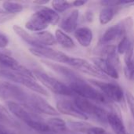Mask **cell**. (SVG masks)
Returning a JSON list of instances; mask_svg holds the SVG:
<instances>
[{"instance_id":"24","label":"cell","mask_w":134,"mask_h":134,"mask_svg":"<svg viewBox=\"0 0 134 134\" xmlns=\"http://www.w3.org/2000/svg\"><path fill=\"white\" fill-rule=\"evenodd\" d=\"M115 15V9L111 5H105L99 14V21L102 25H105L108 24Z\"/></svg>"},{"instance_id":"11","label":"cell","mask_w":134,"mask_h":134,"mask_svg":"<svg viewBox=\"0 0 134 134\" xmlns=\"http://www.w3.org/2000/svg\"><path fill=\"white\" fill-rule=\"evenodd\" d=\"M131 18H126L120 23L110 27L102 36V42L104 43H108L117 39L119 37H124L125 33L127 31V30H129L130 27H131Z\"/></svg>"},{"instance_id":"35","label":"cell","mask_w":134,"mask_h":134,"mask_svg":"<svg viewBox=\"0 0 134 134\" xmlns=\"http://www.w3.org/2000/svg\"><path fill=\"white\" fill-rule=\"evenodd\" d=\"M116 4L123 5H134V1H121L116 2Z\"/></svg>"},{"instance_id":"23","label":"cell","mask_w":134,"mask_h":134,"mask_svg":"<svg viewBox=\"0 0 134 134\" xmlns=\"http://www.w3.org/2000/svg\"><path fill=\"white\" fill-rule=\"evenodd\" d=\"M46 124L49 127L50 130L55 132H64L67 130L66 122L60 118L53 117L49 119L46 122Z\"/></svg>"},{"instance_id":"6","label":"cell","mask_w":134,"mask_h":134,"mask_svg":"<svg viewBox=\"0 0 134 134\" xmlns=\"http://www.w3.org/2000/svg\"><path fill=\"white\" fill-rule=\"evenodd\" d=\"M75 104L77 106V108L83 112L87 117L91 116L94 118L95 119H97L99 122L105 123L108 122L107 118L108 113L103 109L102 108L96 105L93 102H91L89 100L82 98V97H76L75 100Z\"/></svg>"},{"instance_id":"1","label":"cell","mask_w":134,"mask_h":134,"mask_svg":"<svg viewBox=\"0 0 134 134\" xmlns=\"http://www.w3.org/2000/svg\"><path fill=\"white\" fill-rule=\"evenodd\" d=\"M6 107L12 115L22 121L31 129L41 133L51 131L46 122H43L38 113L31 108L13 101H6Z\"/></svg>"},{"instance_id":"4","label":"cell","mask_w":134,"mask_h":134,"mask_svg":"<svg viewBox=\"0 0 134 134\" xmlns=\"http://www.w3.org/2000/svg\"><path fill=\"white\" fill-rule=\"evenodd\" d=\"M68 86L73 93L79 97L102 104L108 103V98L103 93L83 81L81 78L70 82Z\"/></svg>"},{"instance_id":"33","label":"cell","mask_w":134,"mask_h":134,"mask_svg":"<svg viewBox=\"0 0 134 134\" xmlns=\"http://www.w3.org/2000/svg\"><path fill=\"white\" fill-rule=\"evenodd\" d=\"M9 39L8 38L0 32V48H5L8 46Z\"/></svg>"},{"instance_id":"32","label":"cell","mask_w":134,"mask_h":134,"mask_svg":"<svg viewBox=\"0 0 134 134\" xmlns=\"http://www.w3.org/2000/svg\"><path fill=\"white\" fill-rule=\"evenodd\" d=\"M13 16V15L7 13L3 9H0V24L10 20Z\"/></svg>"},{"instance_id":"36","label":"cell","mask_w":134,"mask_h":134,"mask_svg":"<svg viewBox=\"0 0 134 134\" xmlns=\"http://www.w3.org/2000/svg\"><path fill=\"white\" fill-rule=\"evenodd\" d=\"M0 134H11V133L5 129L2 125L0 124Z\"/></svg>"},{"instance_id":"29","label":"cell","mask_w":134,"mask_h":134,"mask_svg":"<svg viewBox=\"0 0 134 134\" xmlns=\"http://www.w3.org/2000/svg\"><path fill=\"white\" fill-rule=\"evenodd\" d=\"M0 122H6V123H13V119L11 115L8 112V111L0 105Z\"/></svg>"},{"instance_id":"20","label":"cell","mask_w":134,"mask_h":134,"mask_svg":"<svg viewBox=\"0 0 134 134\" xmlns=\"http://www.w3.org/2000/svg\"><path fill=\"white\" fill-rule=\"evenodd\" d=\"M37 42L42 46H53L57 43V40L55 36L47 31H42L39 32H35L33 34Z\"/></svg>"},{"instance_id":"14","label":"cell","mask_w":134,"mask_h":134,"mask_svg":"<svg viewBox=\"0 0 134 134\" xmlns=\"http://www.w3.org/2000/svg\"><path fill=\"white\" fill-rule=\"evenodd\" d=\"M92 61L94 65L106 76H109L112 79H119V72L116 69L115 65L110 60L103 57H94L92 58Z\"/></svg>"},{"instance_id":"22","label":"cell","mask_w":134,"mask_h":134,"mask_svg":"<svg viewBox=\"0 0 134 134\" xmlns=\"http://www.w3.org/2000/svg\"><path fill=\"white\" fill-rule=\"evenodd\" d=\"M67 126L71 131L87 133L88 130L92 127V125L84 121H68Z\"/></svg>"},{"instance_id":"3","label":"cell","mask_w":134,"mask_h":134,"mask_svg":"<svg viewBox=\"0 0 134 134\" xmlns=\"http://www.w3.org/2000/svg\"><path fill=\"white\" fill-rule=\"evenodd\" d=\"M0 76L11 82L24 86L35 93L42 94L46 97L49 96L47 90L36 81V79L35 77L7 70L4 68H0Z\"/></svg>"},{"instance_id":"2","label":"cell","mask_w":134,"mask_h":134,"mask_svg":"<svg viewBox=\"0 0 134 134\" xmlns=\"http://www.w3.org/2000/svg\"><path fill=\"white\" fill-rule=\"evenodd\" d=\"M59 20L60 16L54 9L42 7L31 16L26 22L25 27L29 31L39 32L45 31L49 24H57Z\"/></svg>"},{"instance_id":"15","label":"cell","mask_w":134,"mask_h":134,"mask_svg":"<svg viewBox=\"0 0 134 134\" xmlns=\"http://www.w3.org/2000/svg\"><path fill=\"white\" fill-rule=\"evenodd\" d=\"M79 16V12L78 9H73L61 21L60 28L63 31L71 33L76 31V27L78 25V20Z\"/></svg>"},{"instance_id":"17","label":"cell","mask_w":134,"mask_h":134,"mask_svg":"<svg viewBox=\"0 0 134 134\" xmlns=\"http://www.w3.org/2000/svg\"><path fill=\"white\" fill-rule=\"evenodd\" d=\"M75 37L82 46L88 47L93 41V35L91 29L86 27H82L76 29L75 31Z\"/></svg>"},{"instance_id":"13","label":"cell","mask_w":134,"mask_h":134,"mask_svg":"<svg viewBox=\"0 0 134 134\" xmlns=\"http://www.w3.org/2000/svg\"><path fill=\"white\" fill-rule=\"evenodd\" d=\"M57 111L64 115H67L82 120L88 119V117L77 108L75 102H71L68 100H58L57 103Z\"/></svg>"},{"instance_id":"12","label":"cell","mask_w":134,"mask_h":134,"mask_svg":"<svg viewBox=\"0 0 134 134\" xmlns=\"http://www.w3.org/2000/svg\"><path fill=\"white\" fill-rule=\"evenodd\" d=\"M0 65H2V68L10 70L15 72H18L20 74H24L28 76L35 77L33 73L29 71L27 68L21 65L16 59H14L13 57H10L4 53L0 52Z\"/></svg>"},{"instance_id":"16","label":"cell","mask_w":134,"mask_h":134,"mask_svg":"<svg viewBox=\"0 0 134 134\" xmlns=\"http://www.w3.org/2000/svg\"><path fill=\"white\" fill-rule=\"evenodd\" d=\"M43 63L47 67H49V68H51L52 70H53L54 71H56L59 75H61L64 77H65L66 79H68L69 80V82L80 79V77H79V75L74 71L66 68L64 66H62V65H60V64H57L55 63L49 62L46 60H43Z\"/></svg>"},{"instance_id":"31","label":"cell","mask_w":134,"mask_h":134,"mask_svg":"<svg viewBox=\"0 0 134 134\" xmlns=\"http://www.w3.org/2000/svg\"><path fill=\"white\" fill-rule=\"evenodd\" d=\"M86 134H111L108 133L104 129L97 126H92Z\"/></svg>"},{"instance_id":"34","label":"cell","mask_w":134,"mask_h":134,"mask_svg":"<svg viewBox=\"0 0 134 134\" xmlns=\"http://www.w3.org/2000/svg\"><path fill=\"white\" fill-rule=\"evenodd\" d=\"M86 3V1H74L71 2V5H74V6H76V7H79V6H82L83 5H85Z\"/></svg>"},{"instance_id":"37","label":"cell","mask_w":134,"mask_h":134,"mask_svg":"<svg viewBox=\"0 0 134 134\" xmlns=\"http://www.w3.org/2000/svg\"><path fill=\"white\" fill-rule=\"evenodd\" d=\"M49 2V1H35L34 3L37 4V5H45L47 4Z\"/></svg>"},{"instance_id":"7","label":"cell","mask_w":134,"mask_h":134,"mask_svg":"<svg viewBox=\"0 0 134 134\" xmlns=\"http://www.w3.org/2000/svg\"><path fill=\"white\" fill-rule=\"evenodd\" d=\"M22 105L31 108L37 113H42L53 116L58 115V111L49 103L37 93L28 92L25 102Z\"/></svg>"},{"instance_id":"21","label":"cell","mask_w":134,"mask_h":134,"mask_svg":"<svg viewBox=\"0 0 134 134\" xmlns=\"http://www.w3.org/2000/svg\"><path fill=\"white\" fill-rule=\"evenodd\" d=\"M55 38L57 42H58L61 46L66 49H72L75 47V42L73 39L67 35L64 31L60 29H57L55 32Z\"/></svg>"},{"instance_id":"25","label":"cell","mask_w":134,"mask_h":134,"mask_svg":"<svg viewBox=\"0 0 134 134\" xmlns=\"http://www.w3.org/2000/svg\"><path fill=\"white\" fill-rule=\"evenodd\" d=\"M2 9L7 13L13 15L21 12L23 10V5L16 2L5 1L2 3Z\"/></svg>"},{"instance_id":"30","label":"cell","mask_w":134,"mask_h":134,"mask_svg":"<svg viewBox=\"0 0 134 134\" xmlns=\"http://www.w3.org/2000/svg\"><path fill=\"white\" fill-rule=\"evenodd\" d=\"M126 100H127V103H128V105H129V108L130 109V111L133 115L134 118V96L130 92H127L126 93Z\"/></svg>"},{"instance_id":"8","label":"cell","mask_w":134,"mask_h":134,"mask_svg":"<svg viewBox=\"0 0 134 134\" xmlns=\"http://www.w3.org/2000/svg\"><path fill=\"white\" fill-rule=\"evenodd\" d=\"M90 82L92 85L98 88L100 91L103 93L108 99L118 103L122 102L124 100L123 90L119 85L95 79H90Z\"/></svg>"},{"instance_id":"18","label":"cell","mask_w":134,"mask_h":134,"mask_svg":"<svg viewBox=\"0 0 134 134\" xmlns=\"http://www.w3.org/2000/svg\"><path fill=\"white\" fill-rule=\"evenodd\" d=\"M108 122L115 134H129L121 118L115 113H108Z\"/></svg>"},{"instance_id":"9","label":"cell","mask_w":134,"mask_h":134,"mask_svg":"<svg viewBox=\"0 0 134 134\" xmlns=\"http://www.w3.org/2000/svg\"><path fill=\"white\" fill-rule=\"evenodd\" d=\"M72 68L77 69L78 71L87 74L89 75L93 76L100 79H108V76H106L104 73H102L94 64L90 63L85 59L76 58V57H70L68 63L67 64Z\"/></svg>"},{"instance_id":"27","label":"cell","mask_w":134,"mask_h":134,"mask_svg":"<svg viewBox=\"0 0 134 134\" xmlns=\"http://www.w3.org/2000/svg\"><path fill=\"white\" fill-rule=\"evenodd\" d=\"M130 44H131V42H130V40L128 39L127 37H126V36L122 37V38L119 42L118 47H117L118 53L119 54H125L126 52L127 51L128 48L130 47Z\"/></svg>"},{"instance_id":"5","label":"cell","mask_w":134,"mask_h":134,"mask_svg":"<svg viewBox=\"0 0 134 134\" xmlns=\"http://www.w3.org/2000/svg\"><path fill=\"white\" fill-rule=\"evenodd\" d=\"M32 73L35 78L36 79V80L41 82V83L45 87L49 89L53 93L64 97H71L75 94L73 91L71 90V88L69 87V86L60 82L56 78L52 77L47 75L46 73L39 71H35Z\"/></svg>"},{"instance_id":"19","label":"cell","mask_w":134,"mask_h":134,"mask_svg":"<svg viewBox=\"0 0 134 134\" xmlns=\"http://www.w3.org/2000/svg\"><path fill=\"white\" fill-rule=\"evenodd\" d=\"M13 28L14 32L19 37H20V38L22 40H24V42H26L27 43L31 45V47H42V46L35 39V38L33 34L28 33L23 27H20L18 25H14Z\"/></svg>"},{"instance_id":"26","label":"cell","mask_w":134,"mask_h":134,"mask_svg":"<svg viewBox=\"0 0 134 134\" xmlns=\"http://www.w3.org/2000/svg\"><path fill=\"white\" fill-rule=\"evenodd\" d=\"M71 2L68 1H61V0H54L52 2V6L53 9L57 13H62L71 7Z\"/></svg>"},{"instance_id":"10","label":"cell","mask_w":134,"mask_h":134,"mask_svg":"<svg viewBox=\"0 0 134 134\" xmlns=\"http://www.w3.org/2000/svg\"><path fill=\"white\" fill-rule=\"evenodd\" d=\"M30 52L38 57L45 58L47 60H50L58 63H65L68 64L71 57L68 56L63 52L57 51L49 48L48 46H42V47H31Z\"/></svg>"},{"instance_id":"28","label":"cell","mask_w":134,"mask_h":134,"mask_svg":"<svg viewBox=\"0 0 134 134\" xmlns=\"http://www.w3.org/2000/svg\"><path fill=\"white\" fill-rule=\"evenodd\" d=\"M125 75L130 79L134 81V57L132 60L125 64Z\"/></svg>"}]
</instances>
